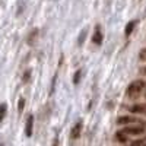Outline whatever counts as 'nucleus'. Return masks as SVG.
Instances as JSON below:
<instances>
[{
	"instance_id": "1",
	"label": "nucleus",
	"mask_w": 146,
	"mask_h": 146,
	"mask_svg": "<svg viewBox=\"0 0 146 146\" xmlns=\"http://www.w3.org/2000/svg\"><path fill=\"white\" fill-rule=\"evenodd\" d=\"M143 88H145V82L143 80H135V82H131L129 86H127V89H126V96H127V98H130V100H135V98H137V96L142 94Z\"/></svg>"
},
{
	"instance_id": "2",
	"label": "nucleus",
	"mask_w": 146,
	"mask_h": 146,
	"mask_svg": "<svg viewBox=\"0 0 146 146\" xmlns=\"http://www.w3.org/2000/svg\"><path fill=\"white\" fill-rule=\"evenodd\" d=\"M82 127H83V123L79 120L78 123L73 126V129H72V131H70V139H72V140L79 139V136L82 135Z\"/></svg>"
},
{
	"instance_id": "3",
	"label": "nucleus",
	"mask_w": 146,
	"mask_h": 146,
	"mask_svg": "<svg viewBox=\"0 0 146 146\" xmlns=\"http://www.w3.org/2000/svg\"><path fill=\"white\" fill-rule=\"evenodd\" d=\"M92 42L95 45H101L102 44V32H101V28L100 27H95L94 36H92Z\"/></svg>"
},
{
	"instance_id": "4",
	"label": "nucleus",
	"mask_w": 146,
	"mask_h": 146,
	"mask_svg": "<svg viewBox=\"0 0 146 146\" xmlns=\"http://www.w3.org/2000/svg\"><path fill=\"white\" fill-rule=\"evenodd\" d=\"M32 129H34V115L29 114L28 118H27V126H25V135L28 137L32 136Z\"/></svg>"
},
{
	"instance_id": "5",
	"label": "nucleus",
	"mask_w": 146,
	"mask_h": 146,
	"mask_svg": "<svg viewBox=\"0 0 146 146\" xmlns=\"http://www.w3.org/2000/svg\"><path fill=\"white\" fill-rule=\"evenodd\" d=\"M123 131L126 133V135L137 136V135H142V133H143V129H142V127H126Z\"/></svg>"
},
{
	"instance_id": "6",
	"label": "nucleus",
	"mask_w": 146,
	"mask_h": 146,
	"mask_svg": "<svg viewBox=\"0 0 146 146\" xmlns=\"http://www.w3.org/2000/svg\"><path fill=\"white\" fill-rule=\"evenodd\" d=\"M130 111L135 113V114L145 113V111H146V105H143V104H136V105H133V107L130 108Z\"/></svg>"
},
{
	"instance_id": "7",
	"label": "nucleus",
	"mask_w": 146,
	"mask_h": 146,
	"mask_svg": "<svg viewBox=\"0 0 146 146\" xmlns=\"http://www.w3.org/2000/svg\"><path fill=\"white\" fill-rule=\"evenodd\" d=\"M133 121H135V118H133V117H130V115H123V117H120V118L117 120V124L123 126V124H129V123H133Z\"/></svg>"
},
{
	"instance_id": "8",
	"label": "nucleus",
	"mask_w": 146,
	"mask_h": 146,
	"mask_svg": "<svg viewBox=\"0 0 146 146\" xmlns=\"http://www.w3.org/2000/svg\"><path fill=\"white\" fill-rule=\"evenodd\" d=\"M115 140L120 142V143H126L127 142V135L124 131H118V133H115Z\"/></svg>"
},
{
	"instance_id": "9",
	"label": "nucleus",
	"mask_w": 146,
	"mask_h": 146,
	"mask_svg": "<svg viewBox=\"0 0 146 146\" xmlns=\"http://www.w3.org/2000/svg\"><path fill=\"white\" fill-rule=\"evenodd\" d=\"M135 25H136V21H131V22H129L127 25H126V29H124L126 36H129V35L133 32V28H135Z\"/></svg>"
},
{
	"instance_id": "10",
	"label": "nucleus",
	"mask_w": 146,
	"mask_h": 146,
	"mask_svg": "<svg viewBox=\"0 0 146 146\" xmlns=\"http://www.w3.org/2000/svg\"><path fill=\"white\" fill-rule=\"evenodd\" d=\"M6 113H7V105L3 102V104H0V123L5 120L6 117Z\"/></svg>"
},
{
	"instance_id": "11",
	"label": "nucleus",
	"mask_w": 146,
	"mask_h": 146,
	"mask_svg": "<svg viewBox=\"0 0 146 146\" xmlns=\"http://www.w3.org/2000/svg\"><path fill=\"white\" fill-rule=\"evenodd\" d=\"M86 34H88V28H85V29L80 32V35H79V40H78V44H79V45H82V44L85 42V38H86Z\"/></svg>"
},
{
	"instance_id": "12",
	"label": "nucleus",
	"mask_w": 146,
	"mask_h": 146,
	"mask_svg": "<svg viewBox=\"0 0 146 146\" xmlns=\"http://www.w3.org/2000/svg\"><path fill=\"white\" fill-rule=\"evenodd\" d=\"M36 35H38V31H36V29L31 31L29 38H28V44H29V45H32V44H34V40H36Z\"/></svg>"
},
{
	"instance_id": "13",
	"label": "nucleus",
	"mask_w": 146,
	"mask_h": 146,
	"mask_svg": "<svg viewBox=\"0 0 146 146\" xmlns=\"http://www.w3.org/2000/svg\"><path fill=\"white\" fill-rule=\"evenodd\" d=\"M80 76H82V69L76 70V73H75V78H73V83L78 85V83H79V80H80Z\"/></svg>"
},
{
	"instance_id": "14",
	"label": "nucleus",
	"mask_w": 146,
	"mask_h": 146,
	"mask_svg": "<svg viewBox=\"0 0 146 146\" xmlns=\"http://www.w3.org/2000/svg\"><path fill=\"white\" fill-rule=\"evenodd\" d=\"M23 107H25V100L19 98V102H18V111H19V114L23 111Z\"/></svg>"
},
{
	"instance_id": "15",
	"label": "nucleus",
	"mask_w": 146,
	"mask_h": 146,
	"mask_svg": "<svg viewBox=\"0 0 146 146\" xmlns=\"http://www.w3.org/2000/svg\"><path fill=\"white\" fill-rule=\"evenodd\" d=\"M29 78H31V70L28 69V70L25 72V76H22V82H23V83H27V82L29 80Z\"/></svg>"
},
{
	"instance_id": "16",
	"label": "nucleus",
	"mask_w": 146,
	"mask_h": 146,
	"mask_svg": "<svg viewBox=\"0 0 146 146\" xmlns=\"http://www.w3.org/2000/svg\"><path fill=\"white\" fill-rule=\"evenodd\" d=\"M139 58L142 60V62H146V48H143V50L139 53Z\"/></svg>"
},
{
	"instance_id": "17",
	"label": "nucleus",
	"mask_w": 146,
	"mask_h": 146,
	"mask_svg": "<svg viewBox=\"0 0 146 146\" xmlns=\"http://www.w3.org/2000/svg\"><path fill=\"white\" fill-rule=\"evenodd\" d=\"M142 143H143V140H136V142H133V143H131V146H140Z\"/></svg>"
},
{
	"instance_id": "18",
	"label": "nucleus",
	"mask_w": 146,
	"mask_h": 146,
	"mask_svg": "<svg viewBox=\"0 0 146 146\" xmlns=\"http://www.w3.org/2000/svg\"><path fill=\"white\" fill-rule=\"evenodd\" d=\"M58 145V137H54V140H53V146H57Z\"/></svg>"
},
{
	"instance_id": "19",
	"label": "nucleus",
	"mask_w": 146,
	"mask_h": 146,
	"mask_svg": "<svg viewBox=\"0 0 146 146\" xmlns=\"http://www.w3.org/2000/svg\"><path fill=\"white\" fill-rule=\"evenodd\" d=\"M143 73H145V75H146V69H143Z\"/></svg>"
},
{
	"instance_id": "20",
	"label": "nucleus",
	"mask_w": 146,
	"mask_h": 146,
	"mask_svg": "<svg viewBox=\"0 0 146 146\" xmlns=\"http://www.w3.org/2000/svg\"><path fill=\"white\" fill-rule=\"evenodd\" d=\"M145 146H146V145H145Z\"/></svg>"
},
{
	"instance_id": "21",
	"label": "nucleus",
	"mask_w": 146,
	"mask_h": 146,
	"mask_svg": "<svg viewBox=\"0 0 146 146\" xmlns=\"http://www.w3.org/2000/svg\"><path fill=\"white\" fill-rule=\"evenodd\" d=\"M145 96H146V95H145Z\"/></svg>"
}]
</instances>
